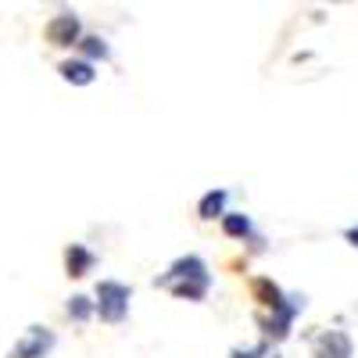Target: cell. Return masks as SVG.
Here are the masks:
<instances>
[{"label": "cell", "instance_id": "cell-13", "mask_svg": "<svg viewBox=\"0 0 358 358\" xmlns=\"http://www.w3.org/2000/svg\"><path fill=\"white\" fill-rule=\"evenodd\" d=\"M79 47H83V54H86V62H90V57H101V62H104V57L111 54L101 36H86V40H79Z\"/></svg>", "mask_w": 358, "mask_h": 358}, {"label": "cell", "instance_id": "cell-10", "mask_svg": "<svg viewBox=\"0 0 358 358\" xmlns=\"http://www.w3.org/2000/svg\"><path fill=\"white\" fill-rule=\"evenodd\" d=\"M226 197H229L226 190H208L197 204V215L201 219H222L226 215Z\"/></svg>", "mask_w": 358, "mask_h": 358}, {"label": "cell", "instance_id": "cell-4", "mask_svg": "<svg viewBox=\"0 0 358 358\" xmlns=\"http://www.w3.org/2000/svg\"><path fill=\"white\" fill-rule=\"evenodd\" d=\"M305 308V297H297V294H290L287 301L273 312V315H258V322H262V330L268 334V337H276V341H283L287 334H290V322H294V315Z\"/></svg>", "mask_w": 358, "mask_h": 358}, {"label": "cell", "instance_id": "cell-15", "mask_svg": "<svg viewBox=\"0 0 358 358\" xmlns=\"http://www.w3.org/2000/svg\"><path fill=\"white\" fill-rule=\"evenodd\" d=\"M344 236H348V244H351V248H358V226H351Z\"/></svg>", "mask_w": 358, "mask_h": 358}, {"label": "cell", "instance_id": "cell-3", "mask_svg": "<svg viewBox=\"0 0 358 358\" xmlns=\"http://www.w3.org/2000/svg\"><path fill=\"white\" fill-rule=\"evenodd\" d=\"M54 344H57L54 330H47V326H29L25 337L8 351V358H47Z\"/></svg>", "mask_w": 358, "mask_h": 358}, {"label": "cell", "instance_id": "cell-12", "mask_svg": "<svg viewBox=\"0 0 358 358\" xmlns=\"http://www.w3.org/2000/svg\"><path fill=\"white\" fill-rule=\"evenodd\" d=\"M90 315H94V305H90V297L76 294L72 301H69V319H76V322H86Z\"/></svg>", "mask_w": 358, "mask_h": 358}, {"label": "cell", "instance_id": "cell-11", "mask_svg": "<svg viewBox=\"0 0 358 358\" xmlns=\"http://www.w3.org/2000/svg\"><path fill=\"white\" fill-rule=\"evenodd\" d=\"M222 229L229 236H251V219L248 215H222Z\"/></svg>", "mask_w": 358, "mask_h": 358}, {"label": "cell", "instance_id": "cell-1", "mask_svg": "<svg viewBox=\"0 0 358 358\" xmlns=\"http://www.w3.org/2000/svg\"><path fill=\"white\" fill-rule=\"evenodd\" d=\"M158 287H169L176 297H187V301H201L212 287V276H208V265L197 255H183L169 265V273L158 276Z\"/></svg>", "mask_w": 358, "mask_h": 358}, {"label": "cell", "instance_id": "cell-5", "mask_svg": "<svg viewBox=\"0 0 358 358\" xmlns=\"http://www.w3.org/2000/svg\"><path fill=\"white\" fill-rule=\"evenodd\" d=\"M43 36H47V43H54V47H76L79 36H83V25H79L76 15H54V18L47 22V29H43Z\"/></svg>", "mask_w": 358, "mask_h": 358}, {"label": "cell", "instance_id": "cell-2", "mask_svg": "<svg viewBox=\"0 0 358 358\" xmlns=\"http://www.w3.org/2000/svg\"><path fill=\"white\" fill-rule=\"evenodd\" d=\"M129 297L133 290L118 280H101L97 283V312L104 322H122L126 312H129Z\"/></svg>", "mask_w": 358, "mask_h": 358}, {"label": "cell", "instance_id": "cell-9", "mask_svg": "<svg viewBox=\"0 0 358 358\" xmlns=\"http://www.w3.org/2000/svg\"><path fill=\"white\" fill-rule=\"evenodd\" d=\"M57 72H62L65 83H76V86H90V83L97 79L94 62H83V57H79V62H62V69H57Z\"/></svg>", "mask_w": 358, "mask_h": 358}, {"label": "cell", "instance_id": "cell-14", "mask_svg": "<svg viewBox=\"0 0 358 358\" xmlns=\"http://www.w3.org/2000/svg\"><path fill=\"white\" fill-rule=\"evenodd\" d=\"M229 358H258V351H244V348H236V351H229Z\"/></svg>", "mask_w": 358, "mask_h": 358}, {"label": "cell", "instance_id": "cell-8", "mask_svg": "<svg viewBox=\"0 0 358 358\" xmlns=\"http://www.w3.org/2000/svg\"><path fill=\"white\" fill-rule=\"evenodd\" d=\"M251 294H255V301L258 305H265V308H280L283 301H287V294L273 283V280H268V276H258V280H251Z\"/></svg>", "mask_w": 358, "mask_h": 358}, {"label": "cell", "instance_id": "cell-6", "mask_svg": "<svg viewBox=\"0 0 358 358\" xmlns=\"http://www.w3.org/2000/svg\"><path fill=\"white\" fill-rule=\"evenodd\" d=\"M312 355L315 358H351V337L344 330H326L315 337Z\"/></svg>", "mask_w": 358, "mask_h": 358}, {"label": "cell", "instance_id": "cell-7", "mask_svg": "<svg viewBox=\"0 0 358 358\" xmlns=\"http://www.w3.org/2000/svg\"><path fill=\"white\" fill-rule=\"evenodd\" d=\"M97 265V255L90 251V248H83V244H69V251H65V268H69V276H86L90 268Z\"/></svg>", "mask_w": 358, "mask_h": 358}]
</instances>
